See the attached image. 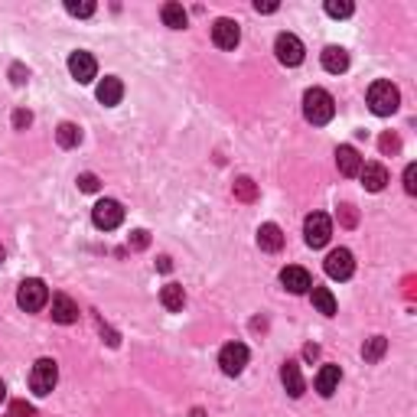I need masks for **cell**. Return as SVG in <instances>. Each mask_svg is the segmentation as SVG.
Masks as SVG:
<instances>
[{"mask_svg": "<svg viewBox=\"0 0 417 417\" xmlns=\"http://www.w3.org/2000/svg\"><path fill=\"white\" fill-rule=\"evenodd\" d=\"M359 176H362V186L369 189V193H381V189L388 186V170L381 167V163H362Z\"/></svg>", "mask_w": 417, "mask_h": 417, "instance_id": "obj_12", "label": "cell"}, {"mask_svg": "<svg viewBox=\"0 0 417 417\" xmlns=\"http://www.w3.org/2000/svg\"><path fill=\"white\" fill-rule=\"evenodd\" d=\"M339 381H342V369H339V365H323V369H320V375H317V391L323 394V398H332V394H336V388H339Z\"/></svg>", "mask_w": 417, "mask_h": 417, "instance_id": "obj_18", "label": "cell"}, {"mask_svg": "<svg viewBox=\"0 0 417 417\" xmlns=\"http://www.w3.org/2000/svg\"><path fill=\"white\" fill-rule=\"evenodd\" d=\"M212 43H216L218 49H235L241 43L238 23H235V20H228V16L216 20V26H212Z\"/></svg>", "mask_w": 417, "mask_h": 417, "instance_id": "obj_11", "label": "cell"}, {"mask_svg": "<svg viewBox=\"0 0 417 417\" xmlns=\"http://www.w3.org/2000/svg\"><path fill=\"white\" fill-rule=\"evenodd\" d=\"M26 75H30V72H26L20 62H14V65H10V82H14V85H23Z\"/></svg>", "mask_w": 417, "mask_h": 417, "instance_id": "obj_36", "label": "cell"}, {"mask_svg": "<svg viewBox=\"0 0 417 417\" xmlns=\"http://www.w3.org/2000/svg\"><path fill=\"white\" fill-rule=\"evenodd\" d=\"M4 258H7V251H4V245H0V264H4Z\"/></svg>", "mask_w": 417, "mask_h": 417, "instance_id": "obj_42", "label": "cell"}, {"mask_svg": "<svg viewBox=\"0 0 417 417\" xmlns=\"http://www.w3.org/2000/svg\"><path fill=\"white\" fill-rule=\"evenodd\" d=\"M280 381H284V388H287V394H290V398H300V394L307 391L303 375H300V365H297V362H284V365H280Z\"/></svg>", "mask_w": 417, "mask_h": 417, "instance_id": "obj_17", "label": "cell"}, {"mask_svg": "<svg viewBox=\"0 0 417 417\" xmlns=\"http://www.w3.org/2000/svg\"><path fill=\"white\" fill-rule=\"evenodd\" d=\"M95 95H98V101L105 105V108H115L117 101L124 98V85H121V78L105 75V78L98 82V92H95Z\"/></svg>", "mask_w": 417, "mask_h": 417, "instance_id": "obj_15", "label": "cell"}, {"mask_svg": "<svg viewBox=\"0 0 417 417\" xmlns=\"http://www.w3.org/2000/svg\"><path fill=\"white\" fill-rule=\"evenodd\" d=\"M30 124H33V115L26 108L14 111V127H16V131H23V127H30Z\"/></svg>", "mask_w": 417, "mask_h": 417, "instance_id": "obj_35", "label": "cell"}, {"mask_svg": "<svg viewBox=\"0 0 417 417\" xmlns=\"http://www.w3.org/2000/svg\"><path fill=\"white\" fill-rule=\"evenodd\" d=\"M235 199H241V202H255V199H258V186L251 183L248 176L235 179Z\"/></svg>", "mask_w": 417, "mask_h": 417, "instance_id": "obj_26", "label": "cell"}, {"mask_svg": "<svg viewBox=\"0 0 417 417\" xmlns=\"http://www.w3.org/2000/svg\"><path fill=\"white\" fill-rule=\"evenodd\" d=\"M326 14L332 20H346V16H352V4L349 0H326Z\"/></svg>", "mask_w": 417, "mask_h": 417, "instance_id": "obj_27", "label": "cell"}, {"mask_svg": "<svg viewBox=\"0 0 417 417\" xmlns=\"http://www.w3.org/2000/svg\"><path fill=\"white\" fill-rule=\"evenodd\" d=\"M317 356H320V346H307V349H303V359H310V362H313Z\"/></svg>", "mask_w": 417, "mask_h": 417, "instance_id": "obj_38", "label": "cell"}, {"mask_svg": "<svg viewBox=\"0 0 417 417\" xmlns=\"http://www.w3.org/2000/svg\"><path fill=\"white\" fill-rule=\"evenodd\" d=\"M193 417H206V411H202V408H193Z\"/></svg>", "mask_w": 417, "mask_h": 417, "instance_id": "obj_40", "label": "cell"}, {"mask_svg": "<svg viewBox=\"0 0 417 417\" xmlns=\"http://www.w3.org/2000/svg\"><path fill=\"white\" fill-rule=\"evenodd\" d=\"M56 140H59V147H65V150H72V147H78V140H82V131H78V124H59V131H56Z\"/></svg>", "mask_w": 417, "mask_h": 417, "instance_id": "obj_24", "label": "cell"}, {"mask_svg": "<svg viewBox=\"0 0 417 417\" xmlns=\"http://www.w3.org/2000/svg\"><path fill=\"white\" fill-rule=\"evenodd\" d=\"M278 7H280V4H274V0H258V4H255L258 14H274Z\"/></svg>", "mask_w": 417, "mask_h": 417, "instance_id": "obj_37", "label": "cell"}, {"mask_svg": "<svg viewBox=\"0 0 417 417\" xmlns=\"http://www.w3.org/2000/svg\"><path fill=\"white\" fill-rule=\"evenodd\" d=\"M69 72L78 85H88L95 78V72H98V62H95L92 53H82V49H78V53L69 56Z\"/></svg>", "mask_w": 417, "mask_h": 417, "instance_id": "obj_10", "label": "cell"}, {"mask_svg": "<svg viewBox=\"0 0 417 417\" xmlns=\"http://www.w3.org/2000/svg\"><path fill=\"white\" fill-rule=\"evenodd\" d=\"M323 69L332 72V75H339V72L349 69V53L342 46H326L323 49Z\"/></svg>", "mask_w": 417, "mask_h": 417, "instance_id": "obj_20", "label": "cell"}, {"mask_svg": "<svg viewBox=\"0 0 417 417\" xmlns=\"http://www.w3.org/2000/svg\"><path fill=\"white\" fill-rule=\"evenodd\" d=\"M92 222L98 225L101 232H115L117 225L124 222V208H121V202H115V199H101L98 206L92 208Z\"/></svg>", "mask_w": 417, "mask_h": 417, "instance_id": "obj_6", "label": "cell"}, {"mask_svg": "<svg viewBox=\"0 0 417 417\" xmlns=\"http://www.w3.org/2000/svg\"><path fill=\"white\" fill-rule=\"evenodd\" d=\"M352 270H356V258H352L349 248H336V251L326 255V274H329L332 280H349Z\"/></svg>", "mask_w": 417, "mask_h": 417, "instance_id": "obj_8", "label": "cell"}, {"mask_svg": "<svg viewBox=\"0 0 417 417\" xmlns=\"http://www.w3.org/2000/svg\"><path fill=\"white\" fill-rule=\"evenodd\" d=\"M258 245H261V251H280V248H284V232H280V225L264 222L261 228H258Z\"/></svg>", "mask_w": 417, "mask_h": 417, "instance_id": "obj_19", "label": "cell"}, {"mask_svg": "<svg viewBox=\"0 0 417 417\" xmlns=\"http://www.w3.org/2000/svg\"><path fill=\"white\" fill-rule=\"evenodd\" d=\"M10 417H36V408L26 401H14L10 404Z\"/></svg>", "mask_w": 417, "mask_h": 417, "instance_id": "obj_33", "label": "cell"}, {"mask_svg": "<svg viewBox=\"0 0 417 417\" xmlns=\"http://www.w3.org/2000/svg\"><path fill=\"white\" fill-rule=\"evenodd\" d=\"M56 381H59V365H56L53 359H39V362L33 365V371H30V388H33V394L46 398V394L56 388Z\"/></svg>", "mask_w": 417, "mask_h": 417, "instance_id": "obj_3", "label": "cell"}, {"mask_svg": "<svg viewBox=\"0 0 417 417\" xmlns=\"http://www.w3.org/2000/svg\"><path fill=\"white\" fill-rule=\"evenodd\" d=\"M160 303L170 310V313H179V310L186 307V290L179 284H167L160 290Z\"/></svg>", "mask_w": 417, "mask_h": 417, "instance_id": "obj_21", "label": "cell"}, {"mask_svg": "<svg viewBox=\"0 0 417 417\" xmlns=\"http://www.w3.org/2000/svg\"><path fill=\"white\" fill-rule=\"evenodd\" d=\"M218 365H222L225 375H241L245 365H248V346L245 342H228V346H222Z\"/></svg>", "mask_w": 417, "mask_h": 417, "instance_id": "obj_9", "label": "cell"}, {"mask_svg": "<svg viewBox=\"0 0 417 417\" xmlns=\"http://www.w3.org/2000/svg\"><path fill=\"white\" fill-rule=\"evenodd\" d=\"M65 10H69L72 16H92L95 14V4H92V0H82V4H78V0H69V4H65Z\"/></svg>", "mask_w": 417, "mask_h": 417, "instance_id": "obj_29", "label": "cell"}, {"mask_svg": "<svg viewBox=\"0 0 417 417\" xmlns=\"http://www.w3.org/2000/svg\"><path fill=\"white\" fill-rule=\"evenodd\" d=\"M339 222L346 225V228H356V222H359L356 206H339Z\"/></svg>", "mask_w": 417, "mask_h": 417, "instance_id": "obj_34", "label": "cell"}, {"mask_svg": "<svg viewBox=\"0 0 417 417\" xmlns=\"http://www.w3.org/2000/svg\"><path fill=\"white\" fill-rule=\"evenodd\" d=\"M280 284H284L290 294H307L310 287H313V280H310V274L303 268H284L280 270Z\"/></svg>", "mask_w": 417, "mask_h": 417, "instance_id": "obj_16", "label": "cell"}, {"mask_svg": "<svg viewBox=\"0 0 417 417\" xmlns=\"http://www.w3.org/2000/svg\"><path fill=\"white\" fill-rule=\"evenodd\" d=\"M329 235H332L329 216H323V212H313V216H307V222H303V238H307L310 248H323L326 241H329Z\"/></svg>", "mask_w": 417, "mask_h": 417, "instance_id": "obj_5", "label": "cell"}, {"mask_svg": "<svg viewBox=\"0 0 417 417\" xmlns=\"http://www.w3.org/2000/svg\"><path fill=\"white\" fill-rule=\"evenodd\" d=\"M4 398H7V388H4V381H0V401H4Z\"/></svg>", "mask_w": 417, "mask_h": 417, "instance_id": "obj_41", "label": "cell"}, {"mask_svg": "<svg viewBox=\"0 0 417 417\" xmlns=\"http://www.w3.org/2000/svg\"><path fill=\"white\" fill-rule=\"evenodd\" d=\"M385 352H388V339H385V336H371V339H365V346H362V359H365V362H379Z\"/></svg>", "mask_w": 417, "mask_h": 417, "instance_id": "obj_25", "label": "cell"}, {"mask_svg": "<svg viewBox=\"0 0 417 417\" xmlns=\"http://www.w3.org/2000/svg\"><path fill=\"white\" fill-rule=\"evenodd\" d=\"M332 115H336V101H332L329 92H323V88H310V92L303 95V117H307L310 124L323 127V124L332 121Z\"/></svg>", "mask_w": 417, "mask_h": 417, "instance_id": "obj_1", "label": "cell"}, {"mask_svg": "<svg viewBox=\"0 0 417 417\" xmlns=\"http://www.w3.org/2000/svg\"><path fill=\"white\" fill-rule=\"evenodd\" d=\"M336 167H339L342 176H359V170H362V157H359L356 147L342 144V147H336Z\"/></svg>", "mask_w": 417, "mask_h": 417, "instance_id": "obj_13", "label": "cell"}, {"mask_svg": "<svg viewBox=\"0 0 417 417\" xmlns=\"http://www.w3.org/2000/svg\"><path fill=\"white\" fill-rule=\"evenodd\" d=\"M78 189H82V193H98V186H101V179L95 176V173H78Z\"/></svg>", "mask_w": 417, "mask_h": 417, "instance_id": "obj_30", "label": "cell"}, {"mask_svg": "<svg viewBox=\"0 0 417 417\" xmlns=\"http://www.w3.org/2000/svg\"><path fill=\"white\" fill-rule=\"evenodd\" d=\"M53 320L62 326H72L78 320V303L65 294H56L53 297Z\"/></svg>", "mask_w": 417, "mask_h": 417, "instance_id": "obj_14", "label": "cell"}, {"mask_svg": "<svg viewBox=\"0 0 417 417\" xmlns=\"http://www.w3.org/2000/svg\"><path fill=\"white\" fill-rule=\"evenodd\" d=\"M404 189H408V196H417V167L414 163H408V170H404Z\"/></svg>", "mask_w": 417, "mask_h": 417, "instance_id": "obj_32", "label": "cell"}, {"mask_svg": "<svg viewBox=\"0 0 417 417\" xmlns=\"http://www.w3.org/2000/svg\"><path fill=\"white\" fill-rule=\"evenodd\" d=\"M163 23L170 26V30H186V23H189V14L183 10V4H163Z\"/></svg>", "mask_w": 417, "mask_h": 417, "instance_id": "obj_22", "label": "cell"}, {"mask_svg": "<svg viewBox=\"0 0 417 417\" xmlns=\"http://www.w3.org/2000/svg\"><path fill=\"white\" fill-rule=\"evenodd\" d=\"M379 150H381L385 157L398 154V150H401V140H398V134H391V131L381 134V137H379Z\"/></svg>", "mask_w": 417, "mask_h": 417, "instance_id": "obj_28", "label": "cell"}, {"mask_svg": "<svg viewBox=\"0 0 417 417\" xmlns=\"http://www.w3.org/2000/svg\"><path fill=\"white\" fill-rule=\"evenodd\" d=\"M16 303H20V310H26V313H36V310H43L49 303V290L43 280L30 278L20 284V290H16Z\"/></svg>", "mask_w": 417, "mask_h": 417, "instance_id": "obj_4", "label": "cell"}, {"mask_svg": "<svg viewBox=\"0 0 417 417\" xmlns=\"http://www.w3.org/2000/svg\"><path fill=\"white\" fill-rule=\"evenodd\" d=\"M398 105H401V92L391 85V82H371L369 88V108L371 115L379 117H388L398 111Z\"/></svg>", "mask_w": 417, "mask_h": 417, "instance_id": "obj_2", "label": "cell"}, {"mask_svg": "<svg viewBox=\"0 0 417 417\" xmlns=\"http://www.w3.org/2000/svg\"><path fill=\"white\" fill-rule=\"evenodd\" d=\"M157 268H160V270H163V274H167V270H170V268H173V264H170V258H160V261H157Z\"/></svg>", "mask_w": 417, "mask_h": 417, "instance_id": "obj_39", "label": "cell"}, {"mask_svg": "<svg viewBox=\"0 0 417 417\" xmlns=\"http://www.w3.org/2000/svg\"><path fill=\"white\" fill-rule=\"evenodd\" d=\"M127 245H131L134 251H144V248L150 245V235L144 232V228H137V232H131V238H127Z\"/></svg>", "mask_w": 417, "mask_h": 417, "instance_id": "obj_31", "label": "cell"}, {"mask_svg": "<svg viewBox=\"0 0 417 417\" xmlns=\"http://www.w3.org/2000/svg\"><path fill=\"white\" fill-rule=\"evenodd\" d=\"M310 300H313V307H317L323 317H332V313H336V297H332L326 287H317V284L310 287Z\"/></svg>", "mask_w": 417, "mask_h": 417, "instance_id": "obj_23", "label": "cell"}, {"mask_svg": "<svg viewBox=\"0 0 417 417\" xmlns=\"http://www.w3.org/2000/svg\"><path fill=\"white\" fill-rule=\"evenodd\" d=\"M274 53H278V59L284 62V65H300L307 49H303L300 36H294V33H280V36L274 39Z\"/></svg>", "mask_w": 417, "mask_h": 417, "instance_id": "obj_7", "label": "cell"}]
</instances>
